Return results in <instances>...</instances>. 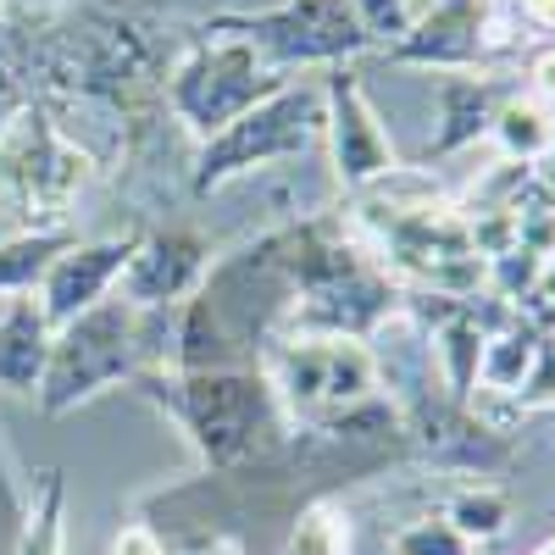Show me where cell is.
Returning <instances> with one entry per match:
<instances>
[{
    "label": "cell",
    "instance_id": "6da1fadb",
    "mask_svg": "<svg viewBox=\"0 0 555 555\" xmlns=\"http://www.w3.org/2000/svg\"><path fill=\"white\" fill-rule=\"evenodd\" d=\"M284 272V311L272 339H361L373 345L400 317V284L345 222H306L267 240Z\"/></svg>",
    "mask_w": 555,
    "mask_h": 555
},
{
    "label": "cell",
    "instance_id": "7a4b0ae2",
    "mask_svg": "<svg viewBox=\"0 0 555 555\" xmlns=\"http://www.w3.org/2000/svg\"><path fill=\"white\" fill-rule=\"evenodd\" d=\"M128 389L145 395L162 416H172L211 473H234L245 461L267 455L278 434H289L261 366H206V373L156 366V373L133 378Z\"/></svg>",
    "mask_w": 555,
    "mask_h": 555
},
{
    "label": "cell",
    "instance_id": "3957f363",
    "mask_svg": "<svg viewBox=\"0 0 555 555\" xmlns=\"http://www.w3.org/2000/svg\"><path fill=\"white\" fill-rule=\"evenodd\" d=\"M172 345H178V306L139 311L112 295L95 311L73 317L67 328H56L51 366H44V384L34 400L51 416H62L117 384H133V378L156 373V366H172Z\"/></svg>",
    "mask_w": 555,
    "mask_h": 555
},
{
    "label": "cell",
    "instance_id": "277c9868",
    "mask_svg": "<svg viewBox=\"0 0 555 555\" xmlns=\"http://www.w3.org/2000/svg\"><path fill=\"white\" fill-rule=\"evenodd\" d=\"M261 378L289 434H328L378 405V361L361 339H267Z\"/></svg>",
    "mask_w": 555,
    "mask_h": 555
},
{
    "label": "cell",
    "instance_id": "5b68a950",
    "mask_svg": "<svg viewBox=\"0 0 555 555\" xmlns=\"http://www.w3.org/2000/svg\"><path fill=\"white\" fill-rule=\"evenodd\" d=\"M284 83L289 78L272 73L245 39H234V34H201L190 51L178 56V67L167 73V106L206 145L211 133H222L228 122L245 117L250 106H261L267 95H278Z\"/></svg>",
    "mask_w": 555,
    "mask_h": 555
},
{
    "label": "cell",
    "instance_id": "8992f818",
    "mask_svg": "<svg viewBox=\"0 0 555 555\" xmlns=\"http://www.w3.org/2000/svg\"><path fill=\"white\" fill-rule=\"evenodd\" d=\"M322 139V95L306 83H284L278 95H267L261 106H250L245 117H234L222 133H211L195 151V195H211L222 183H234L256 167L272 162H295Z\"/></svg>",
    "mask_w": 555,
    "mask_h": 555
},
{
    "label": "cell",
    "instance_id": "52a82bcc",
    "mask_svg": "<svg viewBox=\"0 0 555 555\" xmlns=\"http://www.w3.org/2000/svg\"><path fill=\"white\" fill-rule=\"evenodd\" d=\"M206 34H234L272 67H350L361 51H373L350 0H284L272 12H222L206 23Z\"/></svg>",
    "mask_w": 555,
    "mask_h": 555
},
{
    "label": "cell",
    "instance_id": "ba28073f",
    "mask_svg": "<svg viewBox=\"0 0 555 555\" xmlns=\"http://www.w3.org/2000/svg\"><path fill=\"white\" fill-rule=\"evenodd\" d=\"M83 156L44 122L34 106L12 117L0 139V190H12L17 206H28L34 228H67V195L83 183Z\"/></svg>",
    "mask_w": 555,
    "mask_h": 555
},
{
    "label": "cell",
    "instance_id": "9c48e42d",
    "mask_svg": "<svg viewBox=\"0 0 555 555\" xmlns=\"http://www.w3.org/2000/svg\"><path fill=\"white\" fill-rule=\"evenodd\" d=\"M500 51H512V34L494 23V0H434L428 12H411L395 44H384L395 67L428 73H483Z\"/></svg>",
    "mask_w": 555,
    "mask_h": 555
},
{
    "label": "cell",
    "instance_id": "30bf717a",
    "mask_svg": "<svg viewBox=\"0 0 555 555\" xmlns=\"http://www.w3.org/2000/svg\"><path fill=\"white\" fill-rule=\"evenodd\" d=\"M317 95H322V145H328V167L345 195H361L366 183H378L400 167L389 128L378 122L373 101H366V89L350 67H328Z\"/></svg>",
    "mask_w": 555,
    "mask_h": 555
},
{
    "label": "cell",
    "instance_id": "8fae6325",
    "mask_svg": "<svg viewBox=\"0 0 555 555\" xmlns=\"http://www.w3.org/2000/svg\"><path fill=\"white\" fill-rule=\"evenodd\" d=\"M139 240H145V228L106 234V240H73V245L51 261L44 284L34 289L44 322H51V328H67L73 317H83V311H95L101 300H112L122 267H128L133 250H139Z\"/></svg>",
    "mask_w": 555,
    "mask_h": 555
},
{
    "label": "cell",
    "instance_id": "7c38bea8",
    "mask_svg": "<svg viewBox=\"0 0 555 555\" xmlns=\"http://www.w3.org/2000/svg\"><path fill=\"white\" fill-rule=\"evenodd\" d=\"M211 240L190 234V228H162L145 234L133 250V261L117 278V300L139 306V311H162V306H183L206 289L211 272Z\"/></svg>",
    "mask_w": 555,
    "mask_h": 555
},
{
    "label": "cell",
    "instance_id": "4fadbf2b",
    "mask_svg": "<svg viewBox=\"0 0 555 555\" xmlns=\"http://www.w3.org/2000/svg\"><path fill=\"white\" fill-rule=\"evenodd\" d=\"M505 95H512V83L494 73H444L439 78V128L428 139L423 162H444L455 151L478 145V139H489V122L505 106Z\"/></svg>",
    "mask_w": 555,
    "mask_h": 555
},
{
    "label": "cell",
    "instance_id": "5bb4252c",
    "mask_svg": "<svg viewBox=\"0 0 555 555\" xmlns=\"http://www.w3.org/2000/svg\"><path fill=\"white\" fill-rule=\"evenodd\" d=\"M51 345L56 328L44 322L34 295H17L0 311V389L12 395H39L44 384V366H51Z\"/></svg>",
    "mask_w": 555,
    "mask_h": 555
},
{
    "label": "cell",
    "instance_id": "9a60e30c",
    "mask_svg": "<svg viewBox=\"0 0 555 555\" xmlns=\"http://www.w3.org/2000/svg\"><path fill=\"white\" fill-rule=\"evenodd\" d=\"M473 300V295H467ZM461 300V311L450 317V322H439V328L428 334V345H434V373H439V384H444V395L455 400V405H473V395H478V361H483V328H478V317H473V306Z\"/></svg>",
    "mask_w": 555,
    "mask_h": 555
},
{
    "label": "cell",
    "instance_id": "2e32d148",
    "mask_svg": "<svg viewBox=\"0 0 555 555\" xmlns=\"http://www.w3.org/2000/svg\"><path fill=\"white\" fill-rule=\"evenodd\" d=\"M489 139L500 145V162L539 167V162L555 151V112L539 106L528 89H512V95H505V106L494 112V122H489Z\"/></svg>",
    "mask_w": 555,
    "mask_h": 555
},
{
    "label": "cell",
    "instance_id": "e0dca14e",
    "mask_svg": "<svg viewBox=\"0 0 555 555\" xmlns=\"http://www.w3.org/2000/svg\"><path fill=\"white\" fill-rule=\"evenodd\" d=\"M73 240H78L73 228H17V234L0 240V300L34 295L44 284V272H51V261Z\"/></svg>",
    "mask_w": 555,
    "mask_h": 555
},
{
    "label": "cell",
    "instance_id": "ac0fdd59",
    "mask_svg": "<svg viewBox=\"0 0 555 555\" xmlns=\"http://www.w3.org/2000/svg\"><path fill=\"white\" fill-rule=\"evenodd\" d=\"M539 356V328L528 317H517L512 328H500L483 339V361H478V395H500V400H517L528 366Z\"/></svg>",
    "mask_w": 555,
    "mask_h": 555
},
{
    "label": "cell",
    "instance_id": "d6986e66",
    "mask_svg": "<svg viewBox=\"0 0 555 555\" xmlns=\"http://www.w3.org/2000/svg\"><path fill=\"white\" fill-rule=\"evenodd\" d=\"M444 522L467 544H494L512 528V494L494 489V483H461L444 505Z\"/></svg>",
    "mask_w": 555,
    "mask_h": 555
},
{
    "label": "cell",
    "instance_id": "ffe728a7",
    "mask_svg": "<svg viewBox=\"0 0 555 555\" xmlns=\"http://www.w3.org/2000/svg\"><path fill=\"white\" fill-rule=\"evenodd\" d=\"M67 489H62V473H44L39 478V494L28 505V517L17 528V544L12 555H67Z\"/></svg>",
    "mask_w": 555,
    "mask_h": 555
},
{
    "label": "cell",
    "instance_id": "44dd1931",
    "mask_svg": "<svg viewBox=\"0 0 555 555\" xmlns=\"http://www.w3.org/2000/svg\"><path fill=\"white\" fill-rule=\"evenodd\" d=\"M284 555H350V512L334 494H317L311 505H300Z\"/></svg>",
    "mask_w": 555,
    "mask_h": 555
},
{
    "label": "cell",
    "instance_id": "7402d4cb",
    "mask_svg": "<svg viewBox=\"0 0 555 555\" xmlns=\"http://www.w3.org/2000/svg\"><path fill=\"white\" fill-rule=\"evenodd\" d=\"M389 555H478V544H467L444 517H416L389 533Z\"/></svg>",
    "mask_w": 555,
    "mask_h": 555
},
{
    "label": "cell",
    "instance_id": "603a6c76",
    "mask_svg": "<svg viewBox=\"0 0 555 555\" xmlns=\"http://www.w3.org/2000/svg\"><path fill=\"white\" fill-rule=\"evenodd\" d=\"M350 12L361 17L366 39H373V51H384V44H395L411 23V0H350Z\"/></svg>",
    "mask_w": 555,
    "mask_h": 555
},
{
    "label": "cell",
    "instance_id": "cb8c5ba5",
    "mask_svg": "<svg viewBox=\"0 0 555 555\" xmlns=\"http://www.w3.org/2000/svg\"><path fill=\"white\" fill-rule=\"evenodd\" d=\"M517 411H555V339L539 334V356L517 389Z\"/></svg>",
    "mask_w": 555,
    "mask_h": 555
},
{
    "label": "cell",
    "instance_id": "d4e9b609",
    "mask_svg": "<svg viewBox=\"0 0 555 555\" xmlns=\"http://www.w3.org/2000/svg\"><path fill=\"white\" fill-rule=\"evenodd\" d=\"M112 555H167V539L156 522H122L112 533Z\"/></svg>",
    "mask_w": 555,
    "mask_h": 555
},
{
    "label": "cell",
    "instance_id": "484cf974",
    "mask_svg": "<svg viewBox=\"0 0 555 555\" xmlns=\"http://www.w3.org/2000/svg\"><path fill=\"white\" fill-rule=\"evenodd\" d=\"M528 95H533L539 106L555 112V39L539 44V51L528 56Z\"/></svg>",
    "mask_w": 555,
    "mask_h": 555
},
{
    "label": "cell",
    "instance_id": "4316f807",
    "mask_svg": "<svg viewBox=\"0 0 555 555\" xmlns=\"http://www.w3.org/2000/svg\"><path fill=\"white\" fill-rule=\"evenodd\" d=\"M167 555H240V544L228 539V533H217V528H201V533H190V539H178Z\"/></svg>",
    "mask_w": 555,
    "mask_h": 555
},
{
    "label": "cell",
    "instance_id": "83f0119b",
    "mask_svg": "<svg viewBox=\"0 0 555 555\" xmlns=\"http://www.w3.org/2000/svg\"><path fill=\"white\" fill-rule=\"evenodd\" d=\"M512 7H517L522 28H533V34H555V0H512Z\"/></svg>",
    "mask_w": 555,
    "mask_h": 555
},
{
    "label": "cell",
    "instance_id": "f1b7e54d",
    "mask_svg": "<svg viewBox=\"0 0 555 555\" xmlns=\"http://www.w3.org/2000/svg\"><path fill=\"white\" fill-rule=\"evenodd\" d=\"M539 555H555V539H550V544H544V550H539Z\"/></svg>",
    "mask_w": 555,
    "mask_h": 555
}]
</instances>
